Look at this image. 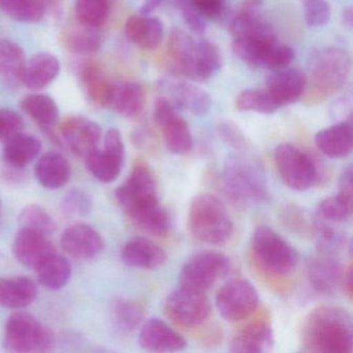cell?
<instances>
[{"instance_id": "obj_1", "label": "cell", "mask_w": 353, "mask_h": 353, "mask_svg": "<svg viewBox=\"0 0 353 353\" xmlns=\"http://www.w3.org/2000/svg\"><path fill=\"white\" fill-rule=\"evenodd\" d=\"M303 350L315 353H350L353 325L350 314L340 307L320 305L312 310L301 328Z\"/></svg>"}, {"instance_id": "obj_2", "label": "cell", "mask_w": 353, "mask_h": 353, "mask_svg": "<svg viewBox=\"0 0 353 353\" xmlns=\"http://www.w3.org/2000/svg\"><path fill=\"white\" fill-rule=\"evenodd\" d=\"M351 73V57L339 47L314 50L307 59L303 100L309 106L324 102L343 90Z\"/></svg>"}, {"instance_id": "obj_3", "label": "cell", "mask_w": 353, "mask_h": 353, "mask_svg": "<svg viewBox=\"0 0 353 353\" xmlns=\"http://www.w3.org/2000/svg\"><path fill=\"white\" fill-rule=\"evenodd\" d=\"M168 54L175 72L194 82L208 81L222 68V57L214 43L196 40L179 28L169 37Z\"/></svg>"}, {"instance_id": "obj_4", "label": "cell", "mask_w": 353, "mask_h": 353, "mask_svg": "<svg viewBox=\"0 0 353 353\" xmlns=\"http://www.w3.org/2000/svg\"><path fill=\"white\" fill-rule=\"evenodd\" d=\"M223 183L228 197L241 205H259L270 200L263 168L254 159L243 154H232L226 159Z\"/></svg>"}, {"instance_id": "obj_5", "label": "cell", "mask_w": 353, "mask_h": 353, "mask_svg": "<svg viewBox=\"0 0 353 353\" xmlns=\"http://www.w3.org/2000/svg\"><path fill=\"white\" fill-rule=\"evenodd\" d=\"M190 232L208 245H224L234 232L232 219L225 204L212 194H198L192 200L188 216Z\"/></svg>"}, {"instance_id": "obj_6", "label": "cell", "mask_w": 353, "mask_h": 353, "mask_svg": "<svg viewBox=\"0 0 353 353\" xmlns=\"http://www.w3.org/2000/svg\"><path fill=\"white\" fill-rule=\"evenodd\" d=\"M232 49L234 54L250 67L272 71L288 68L295 57L292 48L279 43L274 30L234 38Z\"/></svg>"}, {"instance_id": "obj_7", "label": "cell", "mask_w": 353, "mask_h": 353, "mask_svg": "<svg viewBox=\"0 0 353 353\" xmlns=\"http://www.w3.org/2000/svg\"><path fill=\"white\" fill-rule=\"evenodd\" d=\"M251 248L257 265L272 276H288L294 272L299 263V255L294 248L265 225L254 231Z\"/></svg>"}, {"instance_id": "obj_8", "label": "cell", "mask_w": 353, "mask_h": 353, "mask_svg": "<svg viewBox=\"0 0 353 353\" xmlns=\"http://www.w3.org/2000/svg\"><path fill=\"white\" fill-rule=\"evenodd\" d=\"M55 338L50 328L32 314L17 312L8 318L3 345L12 352L40 353L52 350Z\"/></svg>"}, {"instance_id": "obj_9", "label": "cell", "mask_w": 353, "mask_h": 353, "mask_svg": "<svg viewBox=\"0 0 353 353\" xmlns=\"http://www.w3.org/2000/svg\"><path fill=\"white\" fill-rule=\"evenodd\" d=\"M230 260L216 250H201L194 253L183 264L179 274V286L206 293L228 274Z\"/></svg>"}, {"instance_id": "obj_10", "label": "cell", "mask_w": 353, "mask_h": 353, "mask_svg": "<svg viewBox=\"0 0 353 353\" xmlns=\"http://www.w3.org/2000/svg\"><path fill=\"white\" fill-rule=\"evenodd\" d=\"M115 198L129 216L160 202L156 177L145 161H135L129 177L115 191Z\"/></svg>"}, {"instance_id": "obj_11", "label": "cell", "mask_w": 353, "mask_h": 353, "mask_svg": "<svg viewBox=\"0 0 353 353\" xmlns=\"http://www.w3.org/2000/svg\"><path fill=\"white\" fill-rule=\"evenodd\" d=\"M274 159L281 179L293 191H307L317 181L318 171L313 160L293 144L276 146Z\"/></svg>"}, {"instance_id": "obj_12", "label": "cell", "mask_w": 353, "mask_h": 353, "mask_svg": "<svg viewBox=\"0 0 353 353\" xmlns=\"http://www.w3.org/2000/svg\"><path fill=\"white\" fill-rule=\"evenodd\" d=\"M216 305L227 321H243L255 313L259 305V294L250 281L233 279L216 293Z\"/></svg>"}, {"instance_id": "obj_13", "label": "cell", "mask_w": 353, "mask_h": 353, "mask_svg": "<svg viewBox=\"0 0 353 353\" xmlns=\"http://www.w3.org/2000/svg\"><path fill=\"white\" fill-rule=\"evenodd\" d=\"M164 311L177 325L193 328L202 325L210 318L212 305L205 293L179 287L167 296Z\"/></svg>"}, {"instance_id": "obj_14", "label": "cell", "mask_w": 353, "mask_h": 353, "mask_svg": "<svg viewBox=\"0 0 353 353\" xmlns=\"http://www.w3.org/2000/svg\"><path fill=\"white\" fill-rule=\"evenodd\" d=\"M154 117L169 152L179 156L189 154L193 148V136L189 125L177 113L174 105L168 99L161 97L154 104Z\"/></svg>"}, {"instance_id": "obj_15", "label": "cell", "mask_w": 353, "mask_h": 353, "mask_svg": "<svg viewBox=\"0 0 353 353\" xmlns=\"http://www.w3.org/2000/svg\"><path fill=\"white\" fill-rule=\"evenodd\" d=\"M125 154V144L121 132L110 129L105 135L104 148H98L84 158L86 168L101 183H112L121 174Z\"/></svg>"}, {"instance_id": "obj_16", "label": "cell", "mask_w": 353, "mask_h": 353, "mask_svg": "<svg viewBox=\"0 0 353 353\" xmlns=\"http://www.w3.org/2000/svg\"><path fill=\"white\" fill-rule=\"evenodd\" d=\"M158 88L174 106L196 117H204L212 109V97L195 84L164 78L158 82Z\"/></svg>"}, {"instance_id": "obj_17", "label": "cell", "mask_w": 353, "mask_h": 353, "mask_svg": "<svg viewBox=\"0 0 353 353\" xmlns=\"http://www.w3.org/2000/svg\"><path fill=\"white\" fill-rule=\"evenodd\" d=\"M59 132L70 150L83 158L98 150L102 137L100 125L82 117H68L61 123Z\"/></svg>"}, {"instance_id": "obj_18", "label": "cell", "mask_w": 353, "mask_h": 353, "mask_svg": "<svg viewBox=\"0 0 353 353\" xmlns=\"http://www.w3.org/2000/svg\"><path fill=\"white\" fill-rule=\"evenodd\" d=\"M307 281L312 288L320 294H334L342 284V264L336 255L318 253L307 261Z\"/></svg>"}, {"instance_id": "obj_19", "label": "cell", "mask_w": 353, "mask_h": 353, "mask_svg": "<svg viewBox=\"0 0 353 353\" xmlns=\"http://www.w3.org/2000/svg\"><path fill=\"white\" fill-rule=\"evenodd\" d=\"M61 245L63 251L72 257L92 259L104 250L105 241L94 227L77 223L63 231Z\"/></svg>"}, {"instance_id": "obj_20", "label": "cell", "mask_w": 353, "mask_h": 353, "mask_svg": "<svg viewBox=\"0 0 353 353\" xmlns=\"http://www.w3.org/2000/svg\"><path fill=\"white\" fill-rule=\"evenodd\" d=\"M54 253H57L54 245L42 233L20 228L14 239V256L22 265L30 270H36Z\"/></svg>"}, {"instance_id": "obj_21", "label": "cell", "mask_w": 353, "mask_h": 353, "mask_svg": "<svg viewBox=\"0 0 353 353\" xmlns=\"http://www.w3.org/2000/svg\"><path fill=\"white\" fill-rule=\"evenodd\" d=\"M139 345L150 352H177L187 347V341L160 318H150L142 323Z\"/></svg>"}, {"instance_id": "obj_22", "label": "cell", "mask_w": 353, "mask_h": 353, "mask_svg": "<svg viewBox=\"0 0 353 353\" xmlns=\"http://www.w3.org/2000/svg\"><path fill=\"white\" fill-rule=\"evenodd\" d=\"M305 81V75L301 70L285 68L274 71L268 78L266 90L281 108L294 104L303 98Z\"/></svg>"}, {"instance_id": "obj_23", "label": "cell", "mask_w": 353, "mask_h": 353, "mask_svg": "<svg viewBox=\"0 0 353 353\" xmlns=\"http://www.w3.org/2000/svg\"><path fill=\"white\" fill-rule=\"evenodd\" d=\"M274 344L272 326L264 320H255L243 326L231 339L229 350L235 353H260Z\"/></svg>"}, {"instance_id": "obj_24", "label": "cell", "mask_w": 353, "mask_h": 353, "mask_svg": "<svg viewBox=\"0 0 353 353\" xmlns=\"http://www.w3.org/2000/svg\"><path fill=\"white\" fill-rule=\"evenodd\" d=\"M121 259L131 268L154 270L166 262L167 253L150 239L135 237L123 245Z\"/></svg>"}, {"instance_id": "obj_25", "label": "cell", "mask_w": 353, "mask_h": 353, "mask_svg": "<svg viewBox=\"0 0 353 353\" xmlns=\"http://www.w3.org/2000/svg\"><path fill=\"white\" fill-rule=\"evenodd\" d=\"M318 150L330 159H344L352 152V121L336 123L318 132L315 136Z\"/></svg>"}, {"instance_id": "obj_26", "label": "cell", "mask_w": 353, "mask_h": 353, "mask_svg": "<svg viewBox=\"0 0 353 353\" xmlns=\"http://www.w3.org/2000/svg\"><path fill=\"white\" fill-rule=\"evenodd\" d=\"M125 34L130 42L143 50H156L162 43L164 28L158 18L135 15L128 18Z\"/></svg>"}, {"instance_id": "obj_27", "label": "cell", "mask_w": 353, "mask_h": 353, "mask_svg": "<svg viewBox=\"0 0 353 353\" xmlns=\"http://www.w3.org/2000/svg\"><path fill=\"white\" fill-rule=\"evenodd\" d=\"M59 72L61 63L57 57L51 53L40 52L26 61L22 84L28 90H44L57 79Z\"/></svg>"}, {"instance_id": "obj_28", "label": "cell", "mask_w": 353, "mask_h": 353, "mask_svg": "<svg viewBox=\"0 0 353 353\" xmlns=\"http://www.w3.org/2000/svg\"><path fill=\"white\" fill-rule=\"evenodd\" d=\"M34 174L45 189L59 190L69 183L72 175L71 165L63 154L46 152L39 159Z\"/></svg>"}, {"instance_id": "obj_29", "label": "cell", "mask_w": 353, "mask_h": 353, "mask_svg": "<svg viewBox=\"0 0 353 353\" xmlns=\"http://www.w3.org/2000/svg\"><path fill=\"white\" fill-rule=\"evenodd\" d=\"M38 286L28 276H12L0 280V305L19 310L36 301Z\"/></svg>"}, {"instance_id": "obj_30", "label": "cell", "mask_w": 353, "mask_h": 353, "mask_svg": "<svg viewBox=\"0 0 353 353\" xmlns=\"http://www.w3.org/2000/svg\"><path fill=\"white\" fill-rule=\"evenodd\" d=\"M26 65V52L18 43L0 41V79L6 85L16 88L22 83Z\"/></svg>"}, {"instance_id": "obj_31", "label": "cell", "mask_w": 353, "mask_h": 353, "mask_svg": "<svg viewBox=\"0 0 353 353\" xmlns=\"http://www.w3.org/2000/svg\"><path fill=\"white\" fill-rule=\"evenodd\" d=\"M145 103V90L140 84L129 81L113 84L109 106L123 117H138L143 111Z\"/></svg>"}, {"instance_id": "obj_32", "label": "cell", "mask_w": 353, "mask_h": 353, "mask_svg": "<svg viewBox=\"0 0 353 353\" xmlns=\"http://www.w3.org/2000/svg\"><path fill=\"white\" fill-rule=\"evenodd\" d=\"M41 150L42 144L38 138L21 132L6 141L3 159L12 168L21 169L36 160Z\"/></svg>"}, {"instance_id": "obj_33", "label": "cell", "mask_w": 353, "mask_h": 353, "mask_svg": "<svg viewBox=\"0 0 353 353\" xmlns=\"http://www.w3.org/2000/svg\"><path fill=\"white\" fill-rule=\"evenodd\" d=\"M98 30L83 26L76 20L75 23L69 24L63 30L61 36L63 46L77 54L88 55L98 52L103 43Z\"/></svg>"}, {"instance_id": "obj_34", "label": "cell", "mask_w": 353, "mask_h": 353, "mask_svg": "<svg viewBox=\"0 0 353 353\" xmlns=\"http://www.w3.org/2000/svg\"><path fill=\"white\" fill-rule=\"evenodd\" d=\"M80 78L88 99L98 106L108 107L113 84L109 81L100 65L92 61L84 63L80 70Z\"/></svg>"}, {"instance_id": "obj_35", "label": "cell", "mask_w": 353, "mask_h": 353, "mask_svg": "<svg viewBox=\"0 0 353 353\" xmlns=\"http://www.w3.org/2000/svg\"><path fill=\"white\" fill-rule=\"evenodd\" d=\"M39 283L48 290H59L69 282L72 265L67 258L54 253L36 270Z\"/></svg>"}, {"instance_id": "obj_36", "label": "cell", "mask_w": 353, "mask_h": 353, "mask_svg": "<svg viewBox=\"0 0 353 353\" xmlns=\"http://www.w3.org/2000/svg\"><path fill=\"white\" fill-rule=\"evenodd\" d=\"M129 216L138 228L154 236H164L171 228L170 216L160 202L138 210Z\"/></svg>"}, {"instance_id": "obj_37", "label": "cell", "mask_w": 353, "mask_h": 353, "mask_svg": "<svg viewBox=\"0 0 353 353\" xmlns=\"http://www.w3.org/2000/svg\"><path fill=\"white\" fill-rule=\"evenodd\" d=\"M113 322L121 334H132L143 323L145 310L139 301L117 299L113 303Z\"/></svg>"}, {"instance_id": "obj_38", "label": "cell", "mask_w": 353, "mask_h": 353, "mask_svg": "<svg viewBox=\"0 0 353 353\" xmlns=\"http://www.w3.org/2000/svg\"><path fill=\"white\" fill-rule=\"evenodd\" d=\"M21 108L43 127H53L59 121V107L55 101L46 94H34L24 97Z\"/></svg>"}, {"instance_id": "obj_39", "label": "cell", "mask_w": 353, "mask_h": 353, "mask_svg": "<svg viewBox=\"0 0 353 353\" xmlns=\"http://www.w3.org/2000/svg\"><path fill=\"white\" fill-rule=\"evenodd\" d=\"M0 11L15 21L38 23L47 9L41 0H0Z\"/></svg>"}, {"instance_id": "obj_40", "label": "cell", "mask_w": 353, "mask_h": 353, "mask_svg": "<svg viewBox=\"0 0 353 353\" xmlns=\"http://www.w3.org/2000/svg\"><path fill=\"white\" fill-rule=\"evenodd\" d=\"M110 0H76V20L83 26L100 28L110 14Z\"/></svg>"}, {"instance_id": "obj_41", "label": "cell", "mask_w": 353, "mask_h": 353, "mask_svg": "<svg viewBox=\"0 0 353 353\" xmlns=\"http://www.w3.org/2000/svg\"><path fill=\"white\" fill-rule=\"evenodd\" d=\"M237 110L243 112H257L262 114H272L280 107L270 96L266 88H252L243 90L235 101Z\"/></svg>"}, {"instance_id": "obj_42", "label": "cell", "mask_w": 353, "mask_h": 353, "mask_svg": "<svg viewBox=\"0 0 353 353\" xmlns=\"http://www.w3.org/2000/svg\"><path fill=\"white\" fill-rule=\"evenodd\" d=\"M20 228L36 231L42 234H53L57 230V223L51 214L38 204L26 206L18 216Z\"/></svg>"}, {"instance_id": "obj_43", "label": "cell", "mask_w": 353, "mask_h": 353, "mask_svg": "<svg viewBox=\"0 0 353 353\" xmlns=\"http://www.w3.org/2000/svg\"><path fill=\"white\" fill-rule=\"evenodd\" d=\"M352 214V202L341 196L325 198L316 208V219L322 222L343 223L349 220Z\"/></svg>"}, {"instance_id": "obj_44", "label": "cell", "mask_w": 353, "mask_h": 353, "mask_svg": "<svg viewBox=\"0 0 353 353\" xmlns=\"http://www.w3.org/2000/svg\"><path fill=\"white\" fill-rule=\"evenodd\" d=\"M305 23L310 28H321L330 18V6L327 0H301Z\"/></svg>"}, {"instance_id": "obj_45", "label": "cell", "mask_w": 353, "mask_h": 353, "mask_svg": "<svg viewBox=\"0 0 353 353\" xmlns=\"http://www.w3.org/2000/svg\"><path fill=\"white\" fill-rule=\"evenodd\" d=\"M61 204L63 212L68 216H82L92 210V200L83 190L72 189L65 194Z\"/></svg>"}, {"instance_id": "obj_46", "label": "cell", "mask_w": 353, "mask_h": 353, "mask_svg": "<svg viewBox=\"0 0 353 353\" xmlns=\"http://www.w3.org/2000/svg\"><path fill=\"white\" fill-rule=\"evenodd\" d=\"M188 3L205 21H218L226 13L227 0H188Z\"/></svg>"}, {"instance_id": "obj_47", "label": "cell", "mask_w": 353, "mask_h": 353, "mask_svg": "<svg viewBox=\"0 0 353 353\" xmlns=\"http://www.w3.org/2000/svg\"><path fill=\"white\" fill-rule=\"evenodd\" d=\"M24 121L21 115L11 109L0 108V141L21 133Z\"/></svg>"}, {"instance_id": "obj_48", "label": "cell", "mask_w": 353, "mask_h": 353, "mask_svg": "<svg viewBox=\"0 0 353 353\" xmlns=\"http://www.w3.org/2000/svg\"><path fill=\"white\" fill-rule=\"evenodd\" d=\"M218 133L225 143L239 152H245L249 150V141L241 129L234 123H230V121L221 123L218 127Z\"/></svg>"}, {"instance_id": "obj_49", "label": "cell", "mask_w": 353, "mask_h": 353, "mask_svg": "<svg viewBox=\"0 0 353 353\" xmlns=\"http://www.w3.org/2000/svg\"><path fill=\"white\" fill-rule=\"evenodd\" d=\"M285 218L284 221L287 226L290 227L294 231H301L303 234L310 231V232L315 234V220L309 218L303 212L296 206H291L287 208L284 212Z\"/></svg>"}, {"instance_id": "obj_50", "label": "cell", "mask_w": 353, "mask_h": 353, "mask_svg": "<svg viewBox=\"0 0 353 353\" xmlns=\"http://www.w3.org/2000/svg\"><path fill=\"white\" fill-rule=\"evenodd\" d=\"M175 5L181 11V17L185 26L194 34H203L206 30V21L200 16V14L188 3V0H174Z\"/></svg>"}, {"instance_id": "obj_51", "label": "cell", "mask_w": 353, "mask_h": 353, "mask_svg": "<svg viewBox=\"0 0 353 353\" xmlns=\"http://www.w3.org/2000/svg\"><path fill=\"white\" fill-rule=\"evenodd\" d=\"M330 115L336 123L352 121V96L350 92L343 94L332 102Z\"/></svg>"}, {"instance_id": "obj_52", "label": "cell", "mask_w": 353, "mask_h": 353, "mask_svg": "<svg viewBox=\"0 0 353 353\" xmlns=\"http://www.w3.org/2000/svg\"><path fill=\"white\" fill-rule=\"evenodd\" d=\"M338 195L352 202V166L351 165L347 166L341 174Z\"/></svg>"}, {"instance_id": "obj_53", "label": "cell", "mask_w": 353, "mask_h": 353, "mask_svg": "<svg viewBox=\"0 0 353 353\" xmlns=\"http://www.w3.org/2000/svg\"><path fill=\"white\" fill-rule=\"evenodd\" d=\"M343 289H344L345 294L352 299L353 287H352V265L349 264L348 268H345L344 274L342 279Z\"/></svg>"}, {"instance_id": "obj_54", "label": "cell", "mask_w": 353, "mask_h": 353, "mask_svg": "<svg viewBox=\"0 0 353 353\" xmlns=\"http://www.w3.org/2000/svg\"><path fill=\"white\" fill-rule=\"evenodd\" d=\"M164 1L165 0H144V3H142L141 8H140V14L144 16H150Z\"/></svg>"}, {"instance_id": "obj_55", "label": "cell", "mask_w": 353, "mask_h": 353, "mask_svg": "<svg viewBox=\"0 0 353 353\" xmlns=\"http://www.w3.org/2000/svg\"><path fill=\"white\" fill-rule=\"evenodd\" d=\"M342 20L344 26L349 30H352L353 26V13L352 8L348 7L343 10Z\"/></svg>"}, {"instance_id": "obj_56", "label": "cell", "mask_w": 353, "mask_h": 353, "mask_svg": "<svg viewBox=\"0 0 353 353\" xmlns=\"http://www.w3.org/2000/svg\"><path fill=\"white\" fill-rule=\"evenodd\" d=\"M44 3L45 7L47 8H55L61 3V0H41Z\"/></svg>"}]
</instances>
